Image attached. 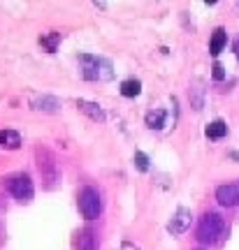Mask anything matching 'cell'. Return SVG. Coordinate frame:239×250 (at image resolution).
<instances>
[{"label": "cell", "mask_w": 239, "mask_h": 250, "mask_svg": "<svg viewBox=\"0 0 239 250\" xmlns=\"http://www.w3.org/2000/svg\"><path fill=\"white\" fill-rule=\"evenodd\" d=\"M35 160H37V171H40V176H42V181H45V188L47 190H53L56 183H58V179H61L53 153L49 151L47 146H37L35 148Z\"/></svg>", "instance_id": "1"}, {"label": "cell", "mask_w": 239, "mask_h": 250, "mask_svg": "<svg viewBox=\"0 0 239 250\" xmlns=\"http://www.w3.org/2000/svg\"><path fill=\"white\" fill-rule=\"evenodd\" d=\"M79 62H81V77L89 81H96V79H112L114 77V70H112V62L105 61V58H97V56H91V54H81L79 56Z\"/></svg>", "instance_id": "2"}, {"label": "cell", "mask_w": 239, "mask_h": 250, "mask_svg": "<svg viewBox=\"0 0 239 250\" xmlns=\"http://www.w3.org/2000/svg\"><path fill=\"white\" fill-rule=\"evenodd\" d=\"M223 218L218 213H204L200 218V223H197V241L202 243V246H209V243H216L218 241V236L223 234Z\"/></svg>", "instance_id": "3"}, {"label": "cell", "mask_w": 239, "mask_h": 250, "mask_svg": "<svg viewBox=\"0 0 239 250\" xmlns=\"http://www.w3.org/2000/svg\"><path fill=\"white\" fill-rule=\"evenodd\" d=\"M79 211L86 220H96L100 211H102V199H100V192L96 188L86 186L79 192Z\"/></svg>", "instance_id": "4"}, {"label": "cell", "mask_w": 239, "mask_h": 250, "mask_svg": "<svg viewBox=\"0 0 239 250\" xmlns=\"http://www.w3.org/2000/svg\"><path fill=\"white\" fill-rule=\"evenodd\" d=\"M5 186H7V190L12 192V197L14 199H19V202H24V204H28L30 199H33V181H30V176L28 174H14V176H9L7 181H5Z\"/></svg>", "instance_id": "5"}, {"label": "cell", "mask_w": 239, "mask_h": 250, "mask_svg": "<svg viewBox=\"0 0 239 250\" xmlns=\"http://www.w3.org/2000/svg\"><path fill=\"white\" fill-rule=\"evenodd\" d=\"M216 199L221 206H237L239 204V183H228V186L216 188Z\"/></svg>", "instance_id": "6"}, {"label": "cell", "mask_w": 239, "mask_h": 250, "mask_svg": "<svg viewBox=\"0 0 239 250\" xmlns=\"http://www.w3.org/2000/svg\"><path fill=\"white\" fill-rule=\"evenodd\" d=\"M191 220H193V215H191V211L188 208H179L177 213H174V218L169 220V225H167V232L169 234H184L191 227Z\"/></svg>", "instance_id": "7"}, {"label": "cell", "mask_w": 239, "mask_h": 250, "mask_svg": "<svg viewBox=\"0 0 239 250\" xmlns=\"http://www.w3.org/2000/svg\"><path fill=\"white\" fill-rule=\"evenodd\" d=\"M30 107L35 109V111L56 114V111L61 109V102H58V98H53V95H37V98L30 100Z\"/></svg>", "instance_id": "8"}, {"label": "cell", "mask_w": 239, "mask_h": 250, "mask_svg": "<svg viewBox=\"0 0 239 250\" xmlns=\"http://www.w3.org/2000/svg\"><path fill=\"white\" fill-rule=\"evenodd\" d=\"M77 107L86 114V116L91 118V121H96V123H105V111L100 109V104H96V102H86V100H79L77 102Z\"/></svg>", "instance_id": "9"}, {"label": "cell", "mask_w": 239, "mask_h": 250, "mask_svg": "<svg viewBox=\"0 0 239 250\" xmlns=\"http://www.w3.org/2000/svg\"><path fill=\"white\" fill-rule=\"evenodd\" d=\"M19 146H21V134L14 130H0V148L17 151Z\"/></svg>", "instance_id": "10"}, {"label": "cell", "mask_w": 239, "mask_h": 250, "mask_svg": "<svg viewBox=\"0 0 239 250\" xmlns=\"http://www.w3.org/2000/svg\"><path fill=\"white\" fill-rule=\"evenodd\" d=\"M204 134L209 137V139H223L225 134H228V123L225 121H221V118H216V121H212V123L207 125V130H204Z\"/></svg>", "instance_id": "11"}, {"label": "cell", "mask_w": 239, "mask_h": 250, "mask_svg": "<svg viewBox=\"0 0 239 250\" xmlns=\"http://www.w3.org/2000/svg\"><path fill=\"white\" fill-rule=\"evenodd\" d=\"M77 250H97V236L93 229H84L77 239Z\"/></svg>", "instance_id": "12"}, {"label": "cell", "mask_w": 239, "mask_h": 250, "mask_svg": "<svg viewBox=\"0 0 239 250\" xmlns=\"http://www.w3.org/2000/svg\"><path fill=\"white\" fill-rule=\"evenodd\" d=\"M228 42V35H225V30L223 28H216L212 35V42H209V54L212 56H218L223 51V46Z\"/></svg>", "instance_id": "13"}, {"label": "cell", "mask_w": 239, "mask_h": 250, "mask_svg": "<svg viewBox=\"0 0 239 250\" xmlns=\"http://www.w3.org/2000/svg\"><path fill=\"white\" fill-rule=\"evenodd\" d=\"M40 44H42V49H45L47 54H56V49H58V44H61V33L51 30V33L42 35L40 37Z\"/></svg>", "instance_id": "14"}, {"label": "cell", "mask_w": 239, "mask_h": 250, "mask_svg": "<svg viewBox=\"0 0 239 250\" xmlns=\"http://www.w3.org/2000/svg\"><path fill=\"white\" fill-rule=\"evenodd\" d=\"M144 121H146V125H149L151 130H160V127L165 125V121H167V111H165V109H156V111H149Z\"/></svg>", "instance_id": "15"}, {"label": "cell", "mask_w": 239, "mask_h": 250, "mask_svg": "<svg viewBox=\"0 0 239 250\" xmlns=\"http://www.w3.org/2000/svg\"><path fill=\"white\" fill-rule=\"evenodd\" d=\"M142 93V81L140 79H125L121 83V95L123 98H137Z\"/></svg>", "instance_id": "16"}, {"label": "cell", "mask_w": 239, "mask_h": 250, "mask_svg": "<svg viewBox=\"0 0 239 250\" xmlns=\"http://www.w3.org/2000/svg\"><path fill=\"white\" fill-rule=\"evenodd\" d=\"M188 95H191V102H193V107L200 111V109L204 107V102H202V90H200V88H191V93H188Z\"/></svg>", "instance_id": "17"}, {"label": "cell", "mask_w": 239, "mask_h": 250, "mask_svg": "<svg viewBox=\"0 0 239 250\" xmlns=\"http://www.w3.org/2000/svg\"><path fill=\"white\" fill-rule=\"evenodd\" d=\"M135 165H137V169L140 171H146L149 169V158H146V155H144V153H135Z\"/></svg>", "instance_id": "18"}, {"label": "cell", "mask_w": 239, "mask_h": 250, "mask_svg": "<svg viewBox=\"0 0 239 250\" xmlns=\"http://www.w3.org/2000/svg\"><path fill=\"white\" fill-rule=\"evenodd\" d=\"M212 70H214V72H212V77H214L216 81H223V79H225V67H223L221 62H214Z\"/></svg>", "instance_id": "19"}, {"label": "cell", "mask_w": 239, "mask_h": 250, "mask_svg": "<svg viewBox=\"0 0 239 250\" xmlns=\"http://www.w3.org/2000/svg\"><path fill=\"white\" fill-rule=\"evenodd\" d=\"M235 54H237V58H239V40L235 42Z\"/></svg>", "instance_id": "20"}, {"label": "cell", "mask_w": 239, "mask_h": 250, "mask_svg": "<svg viewBox=\"0 0 239 250\" xmlns=\"http://www.w3.org/2000/svg\"><path fill=\"white\" fill-rule=\"evenodd\" d=\"M197 250H204V248H197Z\"/></svg>", "instance_id": "21"}]
</instances>
